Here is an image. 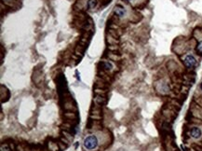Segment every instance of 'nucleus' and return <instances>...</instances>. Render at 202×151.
<instances>
[{"instance_id": "nucleus-19", "label": "nucleus", "mask_w": 202, "mask_h": 151, "mask_svg": "<svg viewBox=\"0 0 202 151\" xmlns=\"http://www.w3.org/2000/svg\"><path fill=\"white\" fill-rule=\"evenodd\" d=\"M127 1H128V2H131V1H132V0H127Z\"/></svg>"}, {"instance_id": "nucleus-11", "label": "nucleus", "mask_w": 202, "mask_h": 151, "mask_svg": "<svg viewBox=\"0 0 202 151\" xmlns=\"http://www.w3.org/2000/svg\"><path fill=\"white\" fill-rule=\"evenodd\" d=\"M97 5H98V0H88L86 7L88 9H93L97 7Z\"/></svg>"}, {"instance_id": "nucleus-18", "label": "nucleus", "mask_w": 202, "mask_h": 151, "mask_svg": "<svg viewBox=\"0 0 202 151\" xmlns=\"http://www.w3.org/2000/svg\"><path fill=\"white\" fill-rule=\"evenodd\" d=\"M199 90L202 91V81L200 82V84H199Z\"/></svg>"}, {"instance_id": "nucleus-7", "label": "nucleus", "mask_w": 202, "mask_h": 151, "mask_svg": "<svg viewBox=\"0 0 202 151\" xmlns=\"http://www.w3.org/2000/svg\"><path fill=\"white\" fill-rule=\"evenodd\" d=\"M99 65L101 66V69L105 72H112L115 69L114 64L110 61H102L99 64Z\"/></svg>"}, {"instance_id": "nucleus-15", "label": "nucleus", "mask_w": 202, "mask_h": 151, "mask_svg": "<svg viewBox=\"0 0 202 151\" xmlns=\"http://www.w3.org/2000/svg\"><path fill=\"white\" fill-rule=\"evenodd\" d=\"M196 51H198V54L202 55V41H200L198 45H196Z\"/></svg>"}, {"instance_id": "nucleus-9", "label": "nucleus", "mask_w": 202, "mask_h": 151, "mask_svg": "<svg viewBox=\"0 0 202 151\" xmlns=\"http://www.w3.org/2000/svg\"><path fill=\"white\" fill-rule=\"evenodd\" d=\"M72 102H73L72 98L68 99V100H65V105H63V107H65V109L66 111H72V112H73L74 110H76V105L73 104Z\"/></svg>"}, {"instance_id": "nucleus-6", "label": "nucleus", "mask_w": 202, "mask_h": 151, "mask_svg": "<svg viewBox=\"0 0 202 151\" xmlns=\"http://www.w3.org/2000/svg\"><path fill=\"white\" fill-rule=\"evenodd\" d=\"M114 13L117 18L123 19L127 16V9L121 5H116L114 8Z\"/></svg>"}, {"instance_id": "nucleus-10", "label": "nucleus", "mask_w": 202, "mask_h": 151, "mask_svg": "<svg viewBox=\"0 0 202 151\" xmlns=\"http://www.w3.org/2000/svg\"><path fill=\"white\" fill-rule=\"evenodd\" d=\"M47 145H48V151H60L61 150L60 147H59L58 142H55V141L50 140L47 143Z\"/></svg>"}, {"instance_id": "nucleus-4", "label": "nucleus", "mask_w": 202, "mask_h": 151, "mask_svg": "<svg viewBox=\"0 0 202 151\" xmlns=\"http://www.w3.org/2000/svg\"><path fill=\"white\" fill-rule=\"evenodd\" d=\"M189 136L195 140H198L202 137V130L198 126H194L189 130Z\"/></svg>"}, {"instance_id": "nucleus-2", "label": "nucleus", "mask_w": 202, "mask_h": 151, "mask_svg": "<svg viewBox=\"0 0 202 151\" xmlns=\"http://www.w3.org/2000/svg\"><path fill=\"white\" fill-rule=\"evenodd\" d=\"M183 63L185 68L188 70H193L198 65V60L193 54H186L184 58Z\"/></svg>"}, {"instance_id": "nucleus-8", "label": "nucleus", "mask_w": 202, "mask_h": 151, "mask_svg": "<svg viewBox=\"0 0 202 151\" xmlns=\"http://www.w3.org/2000/svg\"><path fill=\"white\" fill-rule=\"evenodd\" d=\"M93 102L95 103L96 105L102 106L106 104V96L105 95H101V94H96L95 98L93 99Z\"/></svg>"}, {"instance_id": "nucleus-12", "label": "nucleus", "mask_w": 202, "mask_h": 151, "mask_svg": "<svg viewBox=\"0 0 202 151\" xmlns=\"http://www.w3.org/2000/svg\"><path fill=\"white\" fill-rule=\"evenodd\" d=\"M65 117L67 120H76V113H74V112H72V111L66 112V113L65 114Z\"/></svg>"}, {"instance_id": "nucleus-17", "label": "nucleus", "mask_w": 202, "mask_h": 151, "mask_svg": "<svg viewBox=\"0 0 202 151\" xmlns=\"http://www.w3.org/2000/svg\"><path fill=\"white\" fill-rule=\"evenodd\" d=\"M195 103L196 104H198V105L202 106V97H198V98H196L195 100Z\"/></svg>"}, {"instance_id": "nucleus-3", "label": "nucleus", "mask_w": 202, "mask_h": 151, "mask_svg": "<svg viewBox=\"0 0 202 151\" xmlns=\"http://www.w3.org/2000/svg\"><path fill=\"white\" fill-rule=\"evenodd\" d=\"M155 88L161 94H167L170 92V85L164 79H159V81H156L155 84Z\"/></svg>"}, {"instance_id": "nucleus-14", "label": "nucleus", "mask_w": 202, "mask_h": 151, "mask_svg": "<svg viewBox=\"0 0 202 151\" xmlns=\"http://www.w3.org/2000/svg\"><path fill=\"white\" fill-rule=\"evenodd\" d=\"M29 151H46V150H44V147H41V145H33V147L30 149H29Z\"/></svg>"}, {"instance_id": "nucleus-13", "label": "nucleus", "mask_w": 202, "mask_h": 151, "mask_svg": "<svg viewBox=\"0 0 202 151\" xmlns=\"http://www.w3.org/2000/svg\"><path fill=\"white\" fill-rule=\"evenodd\" d=\"M62 136H63V137H65V138H66L68 141H69V142H71V141L73 140V134L71 133H69V131H62Z\"/></svg>"}, {"instance_id": "nucleus-5", "label": "nucleus", "mask_w": 202, "mask_h": 151, "mask_svg": "<svg viewBox=\"0 0 202 151\" xmlns=\"http://www.w3.org/2000/svg\"><path fill=\"white\" fill-rule=\"evenodd\" d=\"M190 110L192 112V116L195 117V118H196V119H202V106L194 103L193 105H192Z\"/></svg>"}, {"instance_id": "nucleus-16", "label": "nucleus", "mask_w": 202, "mask_h": 151, "mask_svg": "<svg viewBox=\"0 0 202 151\" xmlns=\"http://www.w3.org/2000/svg\"><path fill=\"white\" fill-rule=\"evenodd\" d=\"M1 151H11V148L8 145H1Z\"/></svg>"}, {"instance_id": "nucleus-1", "label": "nucleus", "mask_w": 202, "mask_h": 151, "mask_svg": "<svg viewBox=\"0 0 202 151\" xmlns=\"http://www.w3.org/2000/svg\"><path fill=\"white\" fill-rule=\"evenodd\" d=\"M98 145H99V140H98L97 136L94 134L88 135L83 141V147L88 151H93L95 150Z\"/></svg>"}]
</instances>
